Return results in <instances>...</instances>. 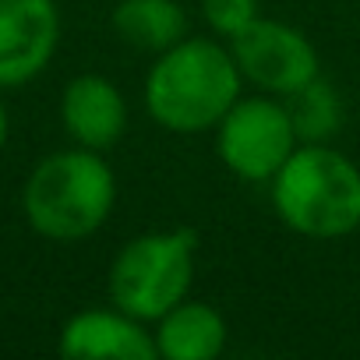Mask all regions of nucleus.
Returning <instances> with one entry per match:
<instances>
[{
    "instance_id": "obj_1",
    "label": "nucleus",
    "mask_w": 360,
    "mask_h": 360,
    "mask_svg": "<svg viewBox=\"0 0 360 360\" xmlns=\"http://www.w3.org/2000/svg\"><path fill=\"white\" fill-rule=\"evenodd\" d=\"M141 96L162 131L202 134L216 131L223 113L244 96V78L230 46L209 36H184L155 53Z\"/></svg>"
},
{
    "instance_id": "obj_2",
    "label": "nucleus",
    "mask_w": 360,
    "mask_h": 360,
    "mask_svg": "<svg viewBox=\"0 0 360 360\" xmlns=\"http://www.w3.org/2000/svg\"><path fill=\"white\" fill-rule=\"evenodd\" d=\"M117 205V176L103 152L71 145L36 162L22 188V212L46 240H85L106 226Z\"/></svg>"
},
{
    "instance_id": "obj_3",
    "label": "nucleus",
    "mask_w": 360,
    "mask_h": 360,
    "mask_svg": "<svg viewBox=\"0 0 360 360\" xmlns=\"http://www.w3.org/2000/svg\"><path fill=\"white\" fill-rule=\"evenodd\" d=\"M269 191L276 216L300 237L335 240L360 230V166L332 141L297 145Z\"/></svg>"
},
{
    "instance_id": "obj_4",
    "label": "nucleus",
    "mask_w": 360,
    "mask_h": 360,
    "mask_svg": "<svg viewBox=\"0 0 360 360\" xmlns=\"http://www.w3.org/2000/svg\"><path fill=\"white\" fill-rule=\"evenodd\" d=\"M195 251L198 237L188 226L176 230H152L127 240L110 265V300L141 318L155 321L184 297H191L195 283Z\"/></svg>"
},
{
    "instance_id": "obj_5",
    "label": "nucleus",
    "mask_w": 360,
    "mask_h": 360,
    "mask_svg": "<svg viewBox=\"0 0 360 360\" xmlns=\"http://www.w3.org/2000/svg\"><path fill=\"white\" fill-rule=\"evenodd\" d=\"M297 145L286 103L269 92L240 96L216 124L219 162L248 184H269Z\"/></svg>"
},
{
    "instance_id": "obj_6",
    "label": "nucleus",
    "mask_w": 360,
    "mask_h": 360,
    "mask_svg": "<svg viewBox=\"0 0 360 360\" xmlns=\"http://www.w3.org/2000/svg\"><path fill=\"white\" fill-rule=\"evenodd\" d=\"M230 53L240 68L244 85H255L258 92L286 99L290 92L304 89L321 75V60L314 43L276 18H258L248 32L230 39Z\"/></svg>"
},
{
    "instance_id": "obj_7",
    "label": "nucleus",
    "mask_w": 360,
    "mask_h": 360,
    "mask_svg": "<svg viewBox=\"0 0 360 360\" xmlns=\"http://www.w3.org/2000/svg\"><path fill=\"white\" fill-rule=\"evenodd\" d=\"M57 43V0H0V89H18L43 75Z\"/></svg>"
},
{
    "instance_id": "obj_8",
    "label": "nucleus",
    "mask_w": 360,
    "mask_h": 360,
    "mask_svg": "<svg viewBox=\"0 0 360 360\" xmlns=\"http://www.w3.org/2000/svg\"><path fill=\"white\" fill-rule=\"evenodd\" d=\"M60 353L71 360H155L148 321L113 307H85L60 328Z\"/></svg>"
},
{
    "instance_id": "obj_9",
    "label": "nucleus",
    "mask_w": 360,
    "mask_h": 360,
    "mask_svg": "<svg viewBox=\"0 0 360 360\" xmlns=\"http://www.w3.org/2000/svg\"><path fill=\"white\" fill-rule=\"evenodd\" d=\"M127 99L106 75H78L60 92V124L82 148H113L127 131Z\"/></svg>"
},
{
    "instance_id": "obj_10",
    "label": "nucleus",
    "mask_w": 360,
    "mask_h": 360,
    "mask_svg": "<svg viewBox=\"0 0 360 360\" xmlns=\"http://www.w3.org/2000/svg\"><path fill=\"white\" fill-rule=\"evenodd\" d=\"M226 318L212 304L191 297L152 321L155 353L166 360H212L226 349Z\"/></svg>"
},
{
    "instance_id": "obj_11",
    "label": "nucleus",
    "mask_w": 360,
    "mask_h": 360,
    "mask_svg": "<svg viewBox=\"0 0 360 360\" xmlns=\"http://www.w3.org/2000/svg\"><path fill=\"white\" fill-rule=\"evenodd\" d=\"M113 32L124 46L155 57L188 36V11L180 0H120L113 8Z\"/></svg>"
},
{
    "instance_id": "obj_12",
    "label": "nucleus",
    "mask_w": 360,
    "mask_h": 360,
    "mask_svg": "<svg viewBox=\"0 0 360 360\" xmlns=\"http://www.w3.org/2000/svg\"><path fill=\"white\" fill-rule=\"evenodd\" d=\"M286 113H290V124H293V134L300 145H321V141H332L346 120V106H342V96L335 92V85H328L321 75L314 82H307L304 89L290 92L286 99Z\"/></svg>"
},
{
    "instance_id": "obj_13",
    "label": "nucleus",
    "mask_w": 360,
    "mask_h": 360,
    "mask_svg": "<svg viewBox=\"0 0 360 360\" xmlns=\"http://www.w3.org/2000/svg\"><path fill=\"white\" fill-rule=\"evenodd\" d=\"M202 18L219 39L230 43L262 18V8L258 0H202Z\"/></svg>"
},
{
    "instance_id": "obj_14",
    "label": "nucleus",
    "mask_w": 360,
    "mask_h": 360,
    "mask_svg": "<svg viewBox=\"0 0 360 360\" xmlns=\"http://www.w3.org/2000/svg\"><path fill=\"white\" fill-rule=\"evenodd\" d=\"M8 131H11V120H8V106L0 103V152H4V145H8Z\"/></svg>"
}]
</instances>
